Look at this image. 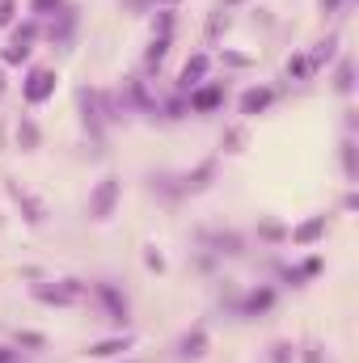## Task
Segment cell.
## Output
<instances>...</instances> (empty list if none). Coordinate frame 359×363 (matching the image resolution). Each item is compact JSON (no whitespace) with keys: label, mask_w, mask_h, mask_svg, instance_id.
Listing matches in <instances>:
<instances>
[{"label":"cell","mask_w":359,"mask_h":363,"mask_svg":"<svg viewBox=\"0 0 359 363\" xmlns=\"http://www.w3.org/2000/svg\"><path fill=\"white\" fill-rule=\"evenodd\" d=\"M118 194H123V186H118V178H101V182H97V190L89 194V216H97V220H106V216L114 211Z\"/></svg>","instance_id":"obj_1"},{"label":"cell","mask_w":359,"mask_h":363,"mask_svg":"<svg viewBox=\"0 0 359 363\" xmlns=\"http://www.w3.org/2000/svg\"><path fill=\"white\" fill-rule=\"evenodd\" d=\"M51 93H55V72H51V68H34L30 81L21 85V97H26L30 106H43Z\"/></svg>","instance_id":"obj_2"},{"label":"cell","mask_w":359,"mask_h":363,"mask_svg":"<svg viewBox=\"0 0 359 363\" xmlns=\"http://www.w3.org/2000/svg\"><path fill=\"white\" fill-rule=\"evenodd\" d=\"M34 26H17L13 30V38H9V51H4V64H21L26 55H30V43H34Z\"/></svg>","instance_id":"obj_3"},{"label":"cell","mask_w":359,"mask_h":363,"mask_svg":"<svg viewBox=\"0 0 359 363\" xmlns=\"http://www.w3.org/2000/svg\"><path fill=\"white\" fill-rule=\"evenodd\" d=\"M224 101V85H203V89L190 93V110L194 114H207V110H216Z\"/></svg>","instance_id":"obj_4"},{"label":"cell","mask_w":359,"mask_h":363,"mask_svg":"<svg viewBox=\"0 0 359 363\" xmlns=\"http://www.w3.org/2000/svg\"><path fill=\"white\" fill-rule=\"evenodd\" d=\"M38 296H43L47 304H72V300L81 296V287H77L72 279H64L60 287H38Z\"/></svg>","instance_id":"obj_5"},{"label":"cell","mask_w":359,"mask_h":363,"mask_svg":"<svg viewBox=\"0 0 359 363\" xmlns=\"http://www.w3.org/2000/svg\"><path fill=\"white\" fill-rule=\"evenodd\" d=\"M321 233H326V216H317V220H309V224H300V228L292 233V241H296V245H309V241H317Z\"/></svg>","instance_id":"obj_6"},{"label":"cell","mask_w":359,"mask_h":363,"mask_svg":"<svg viewBox=\"0 0 359 363\" xmlns=\"http://www.w3.org/2000/svg\"><path fill=\"white\" fill-rule=\"evenodd\" d=\"M270 106V89H250L241 97V114H258V110H267Z\"/></svg>","instance_id":"obj_7"},{"label":"cell","mask_w":359,"mask_h":363,"mask_svg":"<svg viewBox=\"0 0 359 363\" xmlns=\"http://www.w3.org/2000/svg\"><path fill=\"white\" fill-rule=\"evenodd\" d=\"M203 72H207V55H194V60L182 68V85H203Z\"/></svg>","instance_id":"obj_8"},{"label":"cell","mask_w":359,"mask_h":363,"mask_svg":"<svg viewBox=\"0 0 359 363\" xmlns=\"http://www.w3.org/2000/svg\"><path fill=\"white\" fill-rule=\"evenodd\" d=\"M118 351H127V338H106V342H93V347H89V355H97V359L118 355Z\"/></svg>","instance_id":"obj_9"},{"label":"cell","mask_w":359,"mask_h":363,"mask_svg":"<svg viewBox=\"0 0 359 363\" xmlns=\"http://www.w3.org/2000/svg\"><path fill=\"white\" fill-rule=\"evenodd\" d=\"M203 347H207V334H203V330H194L190 338H182V355H186V359L203 355Z\"/></svg>","instance_id":"obj_10"},{"label":"cell","mask_w":359,"mask_h":363,"mask_svg":"<svg viewBox=\"0 0 359 363\" xmlns=\"http://www.w3.org/2000/svg\"><path fill=\"white\" fill-rule=\"evenodd\" d=\"M17 144H26V148H34V144H38V127H34L30 118L17 127Z\"/></svg>","instance_id":"obj_11"},{"label":"cell","mask_w":359,"mask_h":363,"mask_svg":"<svg viewBox=\"0 0 359 363\" xmlns=\"http://www.w3.org/2000/svg\"><path fill=\"white\" fill-rule=\"evenodd\" d=\"M270 300H275V291H254V296L245 300V308H250V313H254V308H267Z\"/></svg>","instance_id":"obj_12"},{"label":"cell","mask_w":359,"mask_h":363,"mask_svg":"<svg viewBox=\"0 0 359 363\" xmlns=\"http://www.w3.org/2000/svg\"><path fill=\"white\" fill-rule=\"evenodd\" d=\"M30 9H34V13H38V17H47V13H60V9H64V4H60V0H34V4H30Z\"/></svg>","instance_id":"obj_13"},{"label":"cell","mask_w":359,"mask_h":363,"mask_svg":"<svg viewBox=\"0 0 359 363\" xmlns=\"http://www.w3.org/2000/svg\"><path fill=\"white\" fill-rule=\"evenodd\" d=\"M153 30H161V38H165V34L174 30V13H161V17L153 21Z\"/></svg>","instance_id":"obj_14"},{"label":"cell","mask_w":359,"mask_h":363,"mask_svg":"<svg viewBox=\"0 0 359 363\" xmlns=\"http://www.w3.org/2000/svg\"><path fill=\"white\" fill-rule=\"evenodd\" d=\"M338 89H343V93L351 89V64H343V68H338Z\"/></svg>","instance_id":"obj_15"},{"label":"cell","mask_w":359,"mask_h":363,"mask_svg":"<svg viewBox=\"0 0 359 363\" xmlns=\"http://www.w3.org/2000/svg\"><path fill=\"white\" fill-rule=\"evenodd\" d=\"M13 21V0H0V26H9Z\"/></svg>","instance_id":"obj_16"},{"label":"cell","mask_w":359,"mask_h":363,"mask_svg":"<svg viewBox=\"0 0 359 363\" xmlns=\"http://www.w3.org/2000/svg\"><path fill=\"white\" fill-rule=\"evenodd\" d=\"M21 347H43V334H21Z\"/></svg>","instance_id":"obj_17"},{"label":"cell","mask_w":359,"mask_h":363,"mask_svg":"<svg viewBox=\"0 0 359 363\" xmlns=\"http://www.w3.org/2000/svg\"><path fill=\"white\" fill-rule=\"evenodd\" d=\"M0 363H13V351H4V347H0Z\"/></svg>","instance_id":"obj_18"}]
</instances>
